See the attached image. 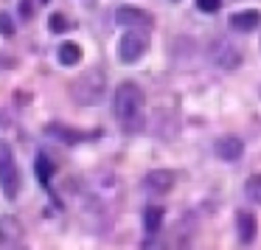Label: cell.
Wrapping results in <instances>:
<instances>
[{"mask_svg":"<svg viewBox=\"0 0 261 250\" xmlns=\"http://www.w3.org/2000/svg\"><path fill=\"white\" fill-rule=\"evenodd\" d=\"M101 90H104L101 70H90V73H85L82 79H76L73 85H70V96H73L79 104H93L98 96H101Z\"/></svg>","mask_w":261,"mask_h":250,"instance_id":"obj_4","label":"cell"},{"mask_svg":"<svg viewBox=\"0 0 261 250\" xmlns=\"http://www.w3.org/2000/svg\"><path fill=\"white\" fill-rule=\"evenodd\" d=\"M197 9L205 14H216L222 9V0H197Z\"/></svg>","mask_w":261,"mask_h":250,"instance_id":"obj_17","label":"cell"},{"mask_svg":"<svg viewBox=\"0 0 261 250\" xmlns=\"http://www.w3.org/2000/svg\"><path fill=\"white\" fill-rule=\"evenodd\" d=\"M0 191L6 199H14L20 194V169L14 163V152L3 141H0Z\"/></svg>","mask_w":261,"mask_h":250,"instance_id":"obj_2","label":"cell"},{"mask_svg":"<svg viewBox=\"0 0 261 250\" xmlns=\"http://www.w3.org/2000/svg\"><path fill=\"white\" fill-rule=\"evenodd\" d=\"M171 186H174V174H171V171H166V169L149 171V177H146V188H149V191L166 194V191H171Z\"/></svg>","mask_w":261,"mask_h":250,"instance_id":"obj_10","label":"cell"},{"mask_svg":"<svg viewBox=\"0 0 261 250\" xmlns=\"http://www.w3.org/2000/svg\"><path fill=\"white\" fill-rule=\"evenodd\" d=\"M255 231H258V222H255V216L247 214V211H239V214H236V233H239V242H242V244H253Z\"/></svg>","mask_w":261,"mask_h":250,"instance_id":"obj_9","label":"cell"},{"mask_svg":"<svg viewBox=\"0 0 261 250\" xmlns=\"http://www.w3.org/2000/svg\"><path fill=\"white\" fill-rule=\"evenodd\" d=\"M48 135L62 141V143H68V146H73V143H79L82 138H85L79 130H70V127H65V124H48Z\"/></svg>","mask_w":261,"mask_h":250,"instance_id":"obj_11","label":"cell"},{"mask_svg":"<svg viewBox=\"0 0 261 250\" xmlns=\"http://www.w3.org/2000/svg\"><path fill=\"white\" fill-rule=\"evenodd\" d=\"M115 20H118L121 26H126V29H152L149 12L135 9V6H121L118 12H115Z\"/></svg>","mask_w":261,"mask_h":250,"instance_id":"obj_5","label":"cell"},{"mask_svg":"<svg viewBox=\"0 0 261 250\" xmlns=\"http://www.w3.org/2000/svg\"><path fill=\"white\" fill-rule=\"evenodd\" d=\"M37 174H40V180H42V183L51 180V174H54V163L48 160V155H37Z\"/></svg>","mask_w":261,"mask_h":250,"instance_id":"obj_16","label":"cell"},{"mask_svg":"<svg viewBox=\"0 0 261 250\" xmlns=\"http://www.w3.org/2000/svg\"><path fill=\"white\" fill-rule=\"evenodd\" d=\"M68 20H65V14H54L51 17V31H68Z\"/></svg>","mask_w":261,"mask_h":250,"instance_id":"obj_18","label":"cell"},{"mask_svg":"<svg viewBox=\"0 0 261 250\" xmlns=\"http://www.w3.org/2000/svg\"><path fill=\"white\" fill-rule=\"evenodd\" d=\"M244 194H247V199H250V203L261 205V174L247 177V183H244Z\"/></svg>","mask_w":261,"mask_h":250,"instance_id":"obj_15","label":"cell"},{"mask_svg":"<svg viewBox=\"0 0 261 250\" xmlns=\"http://www.w3.org/2000/svg\"><path fill=\"white\" fill-rule=\"evenodd\" d=\"M40 3H48V0H40Z\"/></svg>","mask_w":261,"mask_h":250,"instance_id":"obj_20","label":"cell"},{"mask_svg":"<svg viewBox=\"0 0 261 250\" xmlns=\"http://www.w3.org/2000/svg\"><path fill=\"white\" fill-rule=\"evenodd\" d=\"M214 59H216L219 65H225V68H233L236 62H242V54L233 51V48L227 45V42H219V54L214 51Z\"/></svg>","mask_w":261,"mask_h":250,"instance_id":"obj_13","label":"cell"},{"mask_svg":"<svg viewBox=\"0 0 261 250\" xmlns=\"http://www.w3.org/2000/svg\"><path fill=\"white\" fill-rule=\"evenodd\" d=\"M0 31H3V34H12V23H9V14H0Z\"/></svg>","mask_w":261,"mask_h":250,"instance_id":"obj_19","label":"cell"},{"mask_svg":"<svg viewBox=\"0 0 261 250\" xmlns=\"http://www.w3.org/2000/svg\"><path fill=\"white\" fill-rule=\"evenodd\" d=\"M113 113L118 118V124L126 132H141L146 124V96L135 82H124L118 85L113 98Z\"/></svg>","mask_w":261,"mask_h":250,"instance_id":"obj_1","label":"cell"},{"mask_svg":"<svg viewBox=\"0 0 261 250\" xmlns=\"http://www.w3.org/2000/svg\"><path fill=\"white\" fill-rule=\"evenodd\" d=\"M261 26V12L258 9H244V12L230 14V29L239 31V34H250Z\"/></svg>","mask_w":261,"mask_h":250,"instance_id":"obj_8","label":"cell"},{"mask_svg":"<svg viewBox=\"0 0 261 250\" xmlns=\"http://www.w3.org/2000/svg\"><path fill=\"white\" fill-rule=\"evenodd\" d=\"M160 225H163V208L149 205V208L143 211V228H146V233H154Z\"/></svg>","mask_w":261,"mask_h":250,"instance_id":"obj_14","label":"cell"},{"mask_svg":"<svg viewBox=\"0 0 261 250\" xmlns=\"http://www.w3.org/2000/svg\"><path fill=\"white\" fill-rule=\"evenodd\" d=\"M23 244V228L14 216H0V247H20Z\"/></svg>","mask_w":261,"mask_h":250,"instance_id":"obj_7","label":"cell"},{"mask_svg":"<svg viewBox=\"0 0 261 250\" xmlns=\"http://www.w3.org/2000/svg\"><path fill=\"white\" fill-rule=\"evenodd\" d=\"M214 152H216V158L233 163V160H239L244 155V143H242V138H236V135H222V138H216Z\"/></svg>","mask_w":261,"mask_h":250,"instance_id":"obj_6","label":"cell"},{"mask_svg":"<svg viewBox=\"0 0 261 250\" xmlns=\"http://www.w3.org/2000/svg\"><path fill=\"white\" fill-rule=\"evenodd\" d=\"M57 57H59V62H62V65H68V68H70V65H79L82 62V48L76 45V42H62Z\"/></svg>","mask_w":261,"mask_h":250,"instance_id":"obj_12","label":"cell"},{"mask_svg":"<svg viewBox=\"0 0 261 250\" xmlns=\"http://www.w3.org/2000/svg\"><path fill=\"white\" fill-rule=\"evenodd\" d=\"M146 51H149V34L146 31L143 29H126V34L121 37V42H118L121 62L132 65V62H138Z\"/></svg>","mask_w":261,"mask_h":250,"instance_id":"obj_3","label":"cell"}]
</instances>
